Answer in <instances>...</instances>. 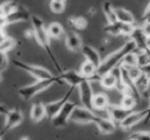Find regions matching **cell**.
Returning <instances> with one entry per match:
<instances>
[{
    "label": "cell",
    "instance_id": "obj_1",
    "mask_svg": "<svg viewBox=\"0 0 150 140\" xmlns=\"http://www.w3.org/2000/svg\"><path fill=\"white\" fill-rule=\"evenodd\" d=\"M70 122L77 124H94L97 126L100 133L104 135L114 133L117 128L116 124L108 117L99 116L97 115V113L86 108L81 105H76L70 117Z\"/></svg>",
    "mask_w": 150,
    "mask_h": 140
},
{
    "label": "cell",
    "instance_id": "obj_2",
    "mask_svg": "<svg viewBox=\"0 0 150 140\" xmlns=\"http://www.w3.org/2000/svg\"><path fill=\"white\" fill-rule=\"evenodd\" d=\"M30 23L32 26V33H33V37L35 38V40L37 41V43L39 44V46L46 52V54L50 57V62H52L54 68L56 69V71L58 72V74L60 75L61 73L64 71V69L62 68V66L59 62L57 56L54 55V51H52V45H50V38L46 31V26L44 24L43 20L40 17L36 15H32L31 19H30Z\"/></svg>",
    "mask_w": 150,
    "mask_h": 140
},
{
    "label": "cell",
    "instance_id": "obj_3",
    "mask_svg": "<svg viewBox=\"0 0 150 140\" xmlns=\"http://www.w3.org/2000/svg\"><path fill=\"white\" fill-rule=\"evenodd\" d=\"M136 50V45L132 40H127V42L122 44L118 49L113 51L109 55H107L104 60H102L100 66L97 69V77H98V81L101 76L107 74V73H111L114 71L116 68H118L122 62L123 58L131 52Z\"/></svg>",
    "mask_w": 150,
    "mask_h": 140
},
{
    "label": "cell",
    "instance_id": "obj_4",
    "mask_svg": "<svg viewBox=\"0 0 150 140\" xmlns=\"http://www.w3.org/2000/svg\"><path fill=\"white\" fill-rule=\"evenodd\" d=\"M54 84H64V82L61 80L59 76H54V78L46 79V80H36L32 84L21 87L18 90V94L23 100L28 101Z\"/></svg>",
    "mask_w": 150,
    "mask_h": 140
},
{
    "label": "cell",
    "instance_id": "obj_5",
    "mask_svg": "<svg viewBox=\"0 0 150 140\" xmlns=\"http://www.w3.org/2000/svg\"><path fill=\"white\" fill-rule=\"evenodd\" d=\"M13 64L16 68L20 69V70L24 71V72L31 75L36 80H46V79H52L54 77V75L46 68L36 66V64H28V62H23V60H13Z\"/></svg>",
    "mask_w": 150,
    "mask_h": 140
},
{
    "label": "cell",
    "instance_id": "obj_6",
    "mask_svg": "<svg viewBox=\"0 0 150 140\" xmlns=\"http://www.w3.org/2000/svg\"><path fill=\"white\" fill-rule=\"evenodd\" d=\"M75 87L73 86H69L68 90L65 92V94L63 95L61 98L57 99L54 101H52V102L45 103L44 106H45V113H46V118H47L50 121H52L57 115H58L59 111L62 109V107L65 105V103L68 100H70L71 95L73 94L75 90Z\"/></svg>",
    "mask_w": 150,
    "mask_h": 140
},
{
    "label": "cell",
    "instance_id": "obj_7",
    "mask_svg": "<svg viewBox=\"0 0 150 140\" xmlns=\"http://www.w3.org/2000/svg\"><path fill=\"white\" fill-rule=\"evenodd\" d=\"M76 105L77 104L74 101H71V100L67 101L64 106L62 107V109L58 113V115L52 120V126L56 128L66 127L67 124L70 122V117L72 115V111L76 107Z\"/></svg>",
    "mask_w": 150,
    "mask_h": 140
},
{
    "label": "cell",
    "instance_id": "obj_8",
    "mask_svg": "<svg viewBox=\"0 0 150 140\" xmlns=\"http://www.w3.org/2000/svg\"><path fill=\"white\" fill-rule=\"evenodd\" d=\"M77 89L79 92V99L81 102V106L94 111L92 106V101L95 93L93 90L92 81H90L88 79H84L77 87Z\"/></svg>",
    "mask_w": 150,
    "mask_h": 140
},
{
    "label": "cell",
    "instance_id": "obj_9",
    "mask_svg": "<svg viewBox=\"0 0 150 140\" xmlns=\"http://www.w3.org/2000/svg\"><path fill=\"white\" fill-rule=\"evenodd\" d=\"M31 15H32L30 13L27 7L18 3L15 8L5 17V22H6V25L21 23V22H28L31 19Z\"/></svg>",
    "mask_w": 150,
    "mask_h": 140
},
{
    "label": "cell",
    "instance_id": "obj_10",
    "mask_svg": "<svg viewBox=\"0 0 150 140\" xmlns=\"http://www.w3.org/2000/svg\"><path fill=\"white\" fill-rule=\"evenodd\" d=\"M146 115H147V108L142 109V111H133L118 124L117 127L125 130V131L129 130L138 124L143 123V121L146 118Z\"/></svg>",
    "mask_w": 150,
    "mask_h": 140
},
{
    "label": "cell",
    "instance_id": "obj_11",
    "mask_svg": "<svg viewBox=\"0 0 150 140\" xmlns=\"http://www.w3.org/2000/svg\"><path fill=\"white\" fill-rule=\"evenodd\" d=\"M135 26L136 25H129V24H125L117 21L112 24H107L103 29V31L111 36H127L129 37Z\"/></svg>",
    "mask_w": 150,
    "mask_h": 140
},
{
    "label": "cell",
    "instance_id": "obj_12",
    "mask_svg": "<svg viewBox=\"0 0 150 140\" xmlns=\"http://www.w3.org/2000/svg\"><path fill=\"white\" fill-rule=\"evenodd\" d=\"M5 122L3 125L2 129L8 132L9 130L18 127L21 125L24 120V113L20 108H11L8 109L7 113H5Z\"/></svg>",
    "mask_w": 150,
    "mask_h": 140
},
{
    "label": "cell",
    "instance_id": "obj_13",
    "mask_svg": "<svg viewBox=\"0 0 150 140\" xmlns=\"http://www.w3.org/2000/svg\"><path fill=\"white\" fill-rule=\"evenodd\" d=\"M132 111H133L127 109L121 106V105H117V104H109L107 106V108L105 109V113H106L107 117L110 120H112L117 126Z\"/></svg>",
    "mask_w": 150,
    "mask_h": 140
},
{
    "label": "cell",
    "instance_id": "obj_14",
    "mask_svg": "<svg viewBox=\"0 0 150 140\" xmlns=\"http://www.w3.org/2000/svg\"><path fill=\"white\" fill-rule=\"evenodd\" d=\"M64 38H65V45H66L68 50H70L72 52H78L81 50L83 43H82L81 37L78 35L77 32L72 31V30H68V31L65 32Z\"/></svg>",
    "mask_w": 150,
    "mask_h": 140
},
{
    "label": "cell",
    "instance_id": "obj_15",
    "mask_svg": "<svg viewBox=\"0 0 150 140\" xmlns=\"http://www.w3.org/2000/svg\"><path fill=\"white\" fill-rule=\"evenodd\" d=\"M59 77L64 83H67L69 86H73L75 88H77L80 83L86 79L79 74L78 71L75 70H64Z\"/></svg>",
    "mask_w": 150,
    "mask_h": 140
},
{
    "label": "cell",
    "instance_id": "obj_16",
    "mask_svg": "<svg viewBox=\"0 0 150 140\" xmlns=\"http://www.w3.org/2000/svg\"><path fill=\"white\" fill-rule=\"evenodd\" d=\"M129 40L135 43L136 45V50L138 51H143V50H147L146 48V40H147V37L145 36V34L142 31L141 26L136 25L134 27L132 33L129 34Z\"/></svg>",
    "mask_w": 150,
    "mask_h": 140
},
{
    "label": "cell",
    "instance_id": "obj_17",
    "mask_svg": "<svg viewBox=\"0 0 150 140\" xmlns=\"http://www.w3.org/2000/svg\"><path fill=\"white\" fill-rule=\"evenodd\" d=\"M86 60L90 62L91 64H93L97 69L100 66L101 62H102V57H101L100 53L98 52V50L95 47H93L92 45H88V44H83L81 47V50Z\"/></svg>",
    "mask_w": 150,
    "mask_h": 140
},
{
    "label": "cell",
    "instance_id": "obj_18",
    "mask_svg": "<svg viewBox=\"0 0 150 140\" xmlns=\"http://www.w3.org/2000/svg\"><path fill=\"white\" fill-rule=\"evenodd\" d=\"M99 83H100L101 87L106 90H112V89H117L118 87V76L114 74V71L111 73H107V74L103 75L99 79Z\"/></svg>",
    "mask_w": 150,
    "mask_h": 140
},
{
    "label": "cell",
    "instance_id": "obj_19",
    "mask_svg": "<svg viewBox=\"0 0 150 140\" xmlns=\"http://www.w3.org/2000/svg\"><path fill=\"white\" fill-rule=\"evenodd\" d=\"M110 104L109 103V98L105 93H96L94 94L92 101V106L95 113L97 111H105V109L107 108V106Z\"/></svg>",
    "mask_w": 150,
    "mask_h": 140
},
{
    "label": "cell",
    "instance_id": "obj_20",
    "mask_svg": "<svg viewBox=\"0 0 150 140\" xmlns=\"http://www.w3.org/2000/svg\"><path fill=\"white\" fill-rule=\"evenodd\" d=\"M79 74L81 75L83 78L88 79L90 81H98V77H97V68L93 64H91L88 60H84L81 64L79 68Z\"/></svg>",
    "mask_w": 150,
    "mask_h": 140
},
{
    "label": "cell",
    "instance_id": "obj_21",
    "mask_svg": "<svg viewBox=\"0 0 150 140\" xmlns=\"http://www.w3.org/2000/svg\"><path fill=\"white\" fill-rule=\"evenodd\" d=\"M44 118H46L44 103L42 102L33 103L31 106V109H30V119L34 123H38V122L42 121Z\"/></svg>",
    "mask_w": 150,
    "mask_h": 140
},
{
    "label": "cell",
    "instance_id": "obj_22",
    "mask_svg": "<svg viewBox=\"0 0 150 140\" xmlns=\"http://www.w3.org/2000/svg\"><path fill=\"white\" fill-rule=\"evenodd\" d=\"M115 13H116V19L118 22L129 24V25H137L134 15L127 9L123 7H115Z\"/></svg>",
    "mask_w": 150,
    "mask_h": 140
},
{
    "label": "cell",
    "instance_id": "obj_23",
    "mask_svg": "<svg viewBox=\"0 0 150 140\" xmlns=\"http://www.w3.org/2000/svg\"><path fill=\"white\" fill-rule=\"evenodd\" d=\"M46 31L50 39H60L64 37L65 32H66L62 24L58 22H52L48 26H46Z\"/></svg>",
    "mask_w": 150,
    "mask_h": 140
},
{
    "label": "cell",
    "instance_id": "obj_24",
    "mask_svg": "<svg viewBox=\"0 0 150 140\" xmlns=\"http://www.w3.org/2000/svg\"><path fill=\"white\" fill-rule=\"evenodd\" d=\"M68 25L72 31H82L88 27V21L83 17H70L68 19Z\"/></svg>",
    "mask_w": 150,
    "mask_h": 140
},
{
    "label": "cell",
    "instance_id": "obj_25",
    "mask_svg": "<svg viewBox=\"0 0 150 140\" xmlns=\"http://www.w3.org/2000/svg\"><path fill=\"white\" fill-rule=\"evenodd\" d=\"M102 11L107 20V24H112L117 22L116 13H115V7L113 6V4L109 0L104 1V3L102 5Z\"/></svg>",
    "mask_w": 150,
    "mask_h": 140
},
{
    "label": "cell",
    "instance_id": "obj_26",
    "mask_svg": "<svg viewBox=\"0 0 150 140\" xmlns=\"http://www.w3.org/2000/svg\"><path fill=\"white\" fill-rule=\"evenodd\" d=\"M138 103V100L136 99V97H134L133 95L129 94H122L121 97L120 104L122 107L127 109H131V111H135V107Z\"/></svg>",
    "mask_w": 150,
    "mask_h": 140
},
{
    "label": "cell",
    "instance_id": "obj_27",
    "mask_svg": "<svg viewBox=\"0 0 150 140\" xmlns=\"http://www.w3.org/2000/svg\"><path fill=\"white\" fill-rule=\"evenodd\" d=\"M16 45H17V41H16V39H13V38H11L8 36V37H7L6 39L2 42V43L0 44V51L4 52V53L7 54V52H9L11 50H13V48L16 47Z\"/></svg>",
    "mask_w": 150,
    "mask_h": 140
},
{
    "label": "cell",
    "instance_id": "obj_28",
    "mask_svg": "<svg viewBox=\"0 0 150 140\" xmlns=\"http://www.w3.org/2000/svg\"><path fill=\"white\" fill-rule=\"evenodd\" d=\"M65 7H66V3L65 2H58V1L50 0V8L52 10V13H56V15H60L65 10Z\"/></svg>",
    "mask_w": 150,
    "mask_h": 140
},
{
    "label": "cell",
    "instance_id": "obj_29",
    "mask_svg": "<svg viewBox=\"0 0 150 140\" xmlns=\"http://www.w3.org/2000/svg\"><path fill=\"white\" fill-rule=\"evenodd\" d=\"M127 73H129V76L132 78V80H134L135 82L138 78H140V76L142 75L141 69L139 68L138 66H125Z\"/></svg>",
    "mask_w": 150,
    "mask_h": 140
},
{
    "label": "cell",
    "instance_id": "obj_30",
    "mask_svg": "<svg viewBox=\"0 0 150 140\" xmlns=\"http://www.w3.org/2000/svg\"><path fill=\"white\" fill-rule=\"evenodd\" d=\"M121 66H137V56H136L135 51L129 53L125 58H123Z\"/></svg>",
    "mask_w": 150,
    "mask_h": 140
},
{
    "label": "cell",
    "instance_id": "obj_31",
    "mask_svg": "<svg viewBox=\"0 0 150 140\" xmlns=\"http://www.w3.org/2000/svg\"><path fill=\"white\" fill-rule=\"evenodd\" d=\"M129 137L135 138L136 140H150V131H135L129 135Z\"/></svg>",
    "mask_w": 150,
    "mask_h": 140
},
{
    "label": "cell",
    "instance_id": "obj_32",
    "mask_svg": "<svg viewBox=\"0 0 150 140\" xmlns=\"http://www.w3.org/2000/svg\"><path fill=\"white\" fill-rule=\"evenodd\" d=\"M7 66H8V57H7V54L4 53V52L0 51V74L6 70Z\"/></svg>",
    "mask_w": 150,
    "mask_h": 140
},
{
    "label": "cell",
    "instance_id": "obj_33",
    "mask_svg": "<svg viewBox=\"0 0 150 140\" xmlns=\"http://www.w3.org/2000/svg\"><path fill=\"white\" fill-rule=\"evenodd\" d=\"M141 28H142V31H143V33L145 34V36L147 38L150 37V23L147 21H143L142 22L141 25Z\"/></svg>",
    "mask_w": 150,
    "mask_h": 140
},
{
    "label": "cell",
    "instance_id": "obj_34",
    "mask_svg": "<svg viewBox=\"0 0 150 140\" xmlns=\"http://www.w3.org/2000/svg\"><path fill=\"white\" fill-rule=\"evenodd\" d=\"M141 69V72L146 78L150 79V64H146V66H139Z\"/></svg>",
    "mask_w": 150,
    "mask_h": 140
},
{
    "label": "cell",
    "instance_id": "obj_35",
    "mask_svg": "<svg viewBox=\"0 0 150 140\" xmlns=\"http://www.w3.org/2000/svg\"><path fill=\"white\" fill-rule=\"evenodd\" d=\"M149 17H150V0H149V2H148L147 6L144 9V13H143V15H142V21H146Z\"/></svg>",
    "mask_w": 150,
    "mask_h": 140
},
{
    "label": "cell",
    "instance_id": "obj_36",
    "mask_svg": "<svg viewBox=\"0 0 150 140\" xmlns=\"http://www.w3.org/2000/svg\"><path fill=\"white\" fill-rule=\"evenodd\" d=\"M142 95H144L145 97H147V98L150 99V79L148 80V84H147V86H146L145 90H144L143 93H142Z\"/></svg>",
    "mask_w": 150,
    "mask_h": 140
},
{
    "label": "cell",
    "instance_id": "obj_37",
    "mask_svg": "<svg viewBox=\"0 0 150 140\" xmlns=\"http://www.w3.org/2000/svg\"><path fill=\"white\" fill-rule=\"evenodd\" d=\"M6 22H5V17L3 15H1L0 13V30H4L6 27Z\"/></svg>",
    "mask_w": 150,
    "mask_h": 140
},
{
    "label": "cell",
    "instance_id": "obj_38",
    "mask_svg": "<svg viewBox=\"0 0 150 140\" xmlns=\"http://www.w3.org/2000/svg\"><path fill=\"white\" fill-rule=\"evenodd\" d=\"M7 37H8V36H7V34L5 33L4 30H0V44L2 43Z\"/></svg>",
    "mask_w": 150,
    "mask_h": 140
},
{
    "label": "cell",
    "instance_id": "obj_39",
    "mask_svg": "<svg viewBox=\"0 0 150 140\" xmlns=\"http://www.w3.org/2000/svg\"><path fill=\"white\" fill-rule=\"evenodd\" d=\"M149 122H150V104H149V106L147 107V115H146L145 120L143 121V124L147 125V124L149 123Z\"/></svg>",
    "mask_w": 150,
    "mask_h": 140
},
{
    "label": "cell",
    "instance_id": "obj_40",
    "mask_svg": "<svg viewBox=\"0 0 150 140\" xmlns=\"http://www.w3.org/2000/svg\"><path fill=\"white\" fill-rule=\"evenodd\" d=\"M7 111H8V108L4 104L0 103V115H5L7 113Z\"/></svg>",
    "mask_w": 150,
    "mask_h": 140
},
{
    "label": "cell",
    "instance_id": "obj_41",
    "mask_svg": "<svg viewBox=\"0 0 150 140\" xmlns=\"http://www.w3.org/2000/svg\"><path fill=\"white\" fill-rule=\"evenodd\" d=\"M6 134V131L5 130H3L2 128L0 129V140H2V138L4 137V135Z\"/></svg>",
    "mask_w": 150,
    "mask_h": 140
},
{
    "label": "cell",
    "instance_id": "obj_42",
    "mask_svg": "<svg viewBox=\"0 0 150 140\" xmlns=\"http://www.w3.org/2000/svg\"><path fill=\"white\" fill-rule=\"evenodd\" d=\"M20 140H31L28 136H23V137L20 138Z\"/></svg>",
    "mask_w": 150,
    "mask_h": 140
},
{
    "label": "cell",
    "instance_id": "obj_43",
    "mask_svg": "<svg viewBox=\"0 0 150 140\" xmlns=\"http://www.w3.org/2000/svg\"><path fill=\"white\" fill-rule=\"evenodd\" d=\"M127 140H136V139H135V138H132V137H129V139H127Z\"/></svg>",
    "mask_w": 150,
    "mask_h": 140
},
{
    "label": "cell",
    "instance_id": "obj_44",
    "mask_svg": "<svg viewBox=\"0 0 150 140\" xmlns=\"http://www.w3.org/2000/svg\"><path fill=\"white\" fill-rule=\"evenodd\" d=\"M146 21H147V22H149V23H150V17H149V18H148V19H147V20H146Z\"/></svg>",
    "mask_w": 150,
    "mask_h": 140
}]
</instances>
